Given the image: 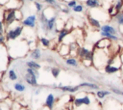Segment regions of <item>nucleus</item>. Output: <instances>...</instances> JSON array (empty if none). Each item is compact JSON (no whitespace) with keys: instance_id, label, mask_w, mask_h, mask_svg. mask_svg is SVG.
Returning <instances> with one entry per match:
<instances>
[{"instance_id":"nucleus-1","label":"nucleus","mask_w":123,"mask_h":110,"mask_svg":"<svg viewBox=\"0 0 123 110\" xmlns=\"http://www.w3.org/2000/svg\"><path fill=\"white\" fill-rule=\"evenodd\" d=\"M93 66L97 69H101L105 68V66L108 64L110 58L111 57V52L110 50V48H106V49H101V48H97L94 47L93 50Z\"/></svg>"},{"instance_id":"nucleus-2","label":"nucleus","mask_w":123,"mask_h":110,"mask_svg":"<svg viewBox=\"0 0 123 110\" xmlns=\"http://www.w3.org/2000/svg\"><path fill=\"white\" fill-rule=\"evenodd\" d=\"M9 48H12V49L8 50L9 56L12 57V58H18V57H24L28 53V50H29V47H28V44H27V41H24L23 40L13 43Z\"/></svg>"},{"instance_id":"nucleus-3","label":"nucleus","mask_w":123,"mask_h":110,"mask_svg":"<svg viewBox=\"0 0 123 110\" xmlns=\"http://www.w3.org/2000/svg\"><path fill=\"white\" fill-rule=\"evenodd\" d=\"M24 26L19 23V21L15 20L13 23H12L10 26L7 27L6 29V37H7V41H14L18 37H20L23 33Z\"/></svg>"},{"instance_id":"nucleus-4","label":"nucleus","mask_w":123,"mask_h":110,"mask_svg":"<svg viewBox=\"0 0 123 110\" xmlns=\"http://www.w3.org/2000/svg\"><path fill=\"white\" fill-rule=\"evenodd\" d=\"M38 76H39V72L37 71V69L27 68L25 70V74H24V81L33 87H37Z\"/></svg>"},{"instance_id":"nucleus-5","label":"nucleus","mask_w":123,"mask_h":110,"mask_svg":"<svg viewBox=\"0 0 123 110\" xmlns=\"http://www.w3.org/2000/svg\"><path fill=\"white\" fill-rule=\"evenodd\" d=\"M93 96H94V95H92V94L86 95V96H75V97L73 98V104H74V106H76V107H80V106H83V105L89 106V105H91V103H92L91 97H92Z\"/></svg>"},{"instance_id":"nucleus-6","label":"nucleus","mask_w":123,"mask_h":110,"mask_svg":"<svg viewBox=\"0 0 123 110\" xmlns=\"http://www.w3.org/2000/svg\"><path fill=\"white\" fill-rule=\"evenodd\" d=\"M37 14H30L28 16H26L25 18H23L21 20V24L24 26V27H27V28H31V29H34L37 25Z\"/></svg>"},{"instance_id":"nucleus-7","label":"nucleus","mask_w":123,"mask_h":110,"mask_svg":"<svg viewBox=\"0 0 123 110\" xmlns=\"http://www.w3.org/2000/svg\"><path fill=\"white\" fill-rule=\"evenodd\" d=\"M15 11L16 10H6L5 9V14H4V23L6 27L10 26L12 23H13L16 18H15Z\"/></svg>"},{"instance_id":"nucleus-8","label":"nucleus","mask_w":123,"mask_h":110,"mask_svg":"<svg viewBox=\"0 0 123 110\" xmlns=\"http://www.w3.org/2000/svg\"><path fill=\"white\" fill-rule=\"evenodd\" d=\"M78 57L83 60V59H88V60H93V52L92 50L86 48V47H83L80 46L79 50H78Z\"/></svg>"},{"instance_id":"nucleus-9","label":"nucleus","mask_w":123,"mask_h":110,"mask_svg":"<svg viewBox=\"0 0 123 110\" xmlns=\"http://www.w3.org/2000/svg\"><path fill=\"white\" fill-rule=\"evenodd\" d=\"M22 4V0H9L4 7L6 10H20Z\"/></svg>"},{"instance_id":"nucleus-10","label":"nucleus","mask_w":123,"mask_h":110,"mask_svg":"<svg viewBox=\"0 0 123 110\" xmlns=\"http://www.w3.org/2000/svg\"><path fill=\"white\" fill-rule=\"evenodd\" d=\"M112 43V41L107 39V38H103L101 40H99L96 43H95V46L94 47H97V48H101V49H106V48H110L111 45Z\"/></svg>"},{"instance_id":"nucleus-11","label":"nucleus","mask_w":123,"mask_h":110,"mask_svg":"<svg viewBox=\"0 0 123 110\" xmlns=\"http://www.w3.org/2000/svg\"><path fill=\"white\" fill-rule=\"evenodd\" d=\"M55 101H56V97L54 96V94L50 93L47 95L46 98H45V103H44V106H46L47 108H49L50 110H53L54 109V106H55Z\"/></svg>"},{"instance_id":"nucleus-12","label":"nucleus","mask_w":123,"mask_h":110,"mask_svg":"<svg viewBox=\"0 0 123 110\" xmlns=\"http://www.w3.org/2000/svg\"><path fill=\"white\" fill-rule=\"evenodd\" d=\"M85 5L89 9H97L103 7L101 0H86Z\"/></svg>"},{"instance_id":"nucleus-13","label":"nucleus","mask_w":123,"mask_h":110,"mask_svg":"<svg viewBox=\"0 0 123 110\" xmlns=\"http://www.w3.org/2000/svg\"><path fill=\"white\" fill-rule=\"evenodd\" d=\"M58 53L64 57V56H68L70 54V47H69V44H66V43H61L59 49H58Z\"/></svg>"},{"instance_id":"nucleus-14","label":"nucleus","mask_w":123,"mask_h":110,"mask_svg":"<svg viewBox=\"0 0 123 110\" xmlns=\"http://www.w3.org/2000/svg\"><path fill=\"white\" fill-rule=\"evenodd\" d=\"M58 89L61 90V91H62V92H67V93H72V94H73V93L79 91L80 87H79V85H78V86H70V85L62 86V84H60V85L58 86Z\"/></svg>"},{"instance_id":"nucleus-15","label":"nucleus","mask_w":123,"mask_h":110,"mask_svg":"<svg viewBox=\"0 0 123 110\" xmlns=\"http://www.w3.org/2000/svg\"><path fill=\"white\" fill-rule=\"evenodd\" d=\"M121 69L118 68V67H115L113 65H111V64H107L104 68V72L108 73V74H114L116 72H118Z\"/></svg>"},{"instance_id":"nucleus-16","label":"nucleus","mask_w":123,"mask_h":110,"mask_svg":"<svg viewBox=\"0 0 123 110\" xmlns=\"http://www.w3.org/2000/svg\"><path fill=\"white\" fill-rule=\"evenodd\" d=\"M70 34L69 30L67 28H62V30H60V32L58 33V43H62L63 40Z\"/></svg>"},{"instance_id":"nucleus-17","label":"nucleus","mask_w":123,"mask_h":110,"mask_svg":"<svg viewBox=\"0 0 123 110\" xmlns=\"http://www.w3.org/2000/svg\"><path fill=\"white\" fill-rule=\"evenodd\" d=\"M100 31H103V32H107V33H111L112 35H117V30L115 29V27H113L112 25H110V24H103L100 28Z\"/></svg>"},{"instance_id":"nucleus-18","label":"nucleus","mask_w":123,"mask_h":110,"mask_svg":"<svg viewBox=\"0 0 123 110\" xmlns=\"http://www.w3.org/2000/svg\"><path fill=\"white\" fill-rule=\"evenodd\" d=\"M87 21H88V23H89L90 26H92V27H94V28H96V29H100L101 26H102L101 23H100V21H99L98 19H96L95 17L91 16L90 14L87 15Z\"/></svg>"},{"instance_id":"nucleus-19","label":"nucleus","mask_w":123,"mask_h":110,"mask_svg":"<svg viewBox=\"0 0 123 110\" xmlns=\"http://www.w3.org/2000/svg\"><path fill=\"white\" fill-rule=\"evenodd\" d=\"M65 65L69 66V67H72V68H79V62L78 60L76 59V57H67L65 59Z\"/></svg>"},{"instance_id":"nucleus-20","label":"nucleus","mask_w":123,"mask_h":110,"mask_svg":"<svg viewBox=\"0 0 123 110\" xmlns=\"http://www.w3.org/2000/svg\"><path fill=\"white\" fill-rule=\"evenodd\" d=\"M30 57L34 60V61H37V60H39L41 58V51L38 47H36L35 49L31 50L30 51Z\"/></svg>"},{"instance_id":"nucleus-21","label":"nucleus","mask_w":123,"mask_h":110,"mask_svg":"<svg viewBox=\"0 0 123 110\" xmlns=\"http://www.w3.org/2000/svg\"><path fill=\"white\" fill-rule=\"evenodd\" d=\"M100 35L103 37V38H107L112 41H117L119 40V37L117 35H112L111 33H107V32H103V31H100Z\"/></svg>"},{"instance_id":"nucleus-22","label":"nucleus","mask_w":123,"mask_h":110,"mask_svg":"<svg viewBox=\"0 0 123 110\" xmlns=\"http://www.w3.org/2000/svg\"><path fill=\"white\" fill-rule=\"evenodd\" d=\"M109 95H111V92L107 91V90H97L96 93H95V96L99 99H104Z\"/></svg>"},{"instance_id":"nucleus-23","label":"nucleus","mask_w":123,"mask_h":110,"mask_svg":"<svg viewBox=\"0 0 123 110\" xmlns=\"http://www.w3.org/2000/svg\"><path fill=\"white\" fill-rule=\"evenodd\" d=\"M13 89H14V91H16L17 93H23V92H25V90H26V86H25L22 82L18 81V82H15V83L13 84Z\"/></svg>"},{"instance_id":"nucleus-24","label":"nucleus","mask_w":123,"mask_h":110,"mask_svg":"<svg viewBox=\"0 0 123 110\" xmlns=\"http://www.w3.org/2000/svg\"><path fill=\"white\" fill-rule=\"evenodd\" d=\"M79 87L82 88V87H85V88H88V89H91V90H98L99 89V86L94 84V83H90V82H83V83H80L79 84Z\"/></svg>"},{"instance_id":"nucleus-25","label":"nucleus","mask_w":123,"mask_h":110,"mask_svg":"<svg viewBox=\"0 0 123 110\" xmlns=\"http://www.w3.org/2000/svg\"><path fill=\"white\" fill-rule=\"evenodd\" d=\"M25 64H26V67H27V68H31V69H37V70L41 68V66H40L37 62H36V61H34V60H32V61H27Z\"/></svg>"},{"instance_id":"nucleus-26","label":"nucleus","mask_w":123,"mask_h":110,"mask_svg":"<svg viewBox=\"0 0 123 110\" xmlns=\"http://www.w3.org/2000/svg\"><path fill=\"white\" fill-rule=\"evenodd\" d=\"M113 4H114L115 12H116L117 14L122 11V9H123V0H115Z\"/></svg>"},{"instance_id":"nucleus-27","label":"nucleus","mask_w":123,"mask_h":110,"mask_svg":"<svg viewBox=\"0 0 123 110\" xmlns=\"http://www.w3.org/2000/svg\"><path fill=\"white\" fill-rule=\"evenodd\" d=\"M114 18H115L116 23H117L119 26H123V11L119 12V13L114 16Z\"/></svg>"},{"instance_id":"nucleus-28","label":"nucleus","mask_w":123,"mask_h":110,"mask_svg":"<svg viewBox=\"0 0 123 110\" xmlns=\"http://www.w3.org/2000/svg\"><path fill=\"white\" fill-rule=\"evenodd\" d=\"M8 77H9V79L11 81H15L17 79V74H16V72H15V70L13 69H9V71H8Z\"/></svg>"},{"instance_id":"nucleus-29","label":"nucleus","mask_w":123,"mask_h":110,"mask_svg":"<svg viewBox=\"0 0 123 110\" xmlns=\"http://www.w3.org/2000/svg\"><path fill=\"white\" fill-rule=\"evenodd\" d=\"M39 42H40V44H41L42 46H44V47H49V46H50V43H51V41H50L49 39L45 38V37H41V38L39 39Z\"/></svg>"},{"instance_id":"nucleus-30","label":"nucleus","mask_w":123,"mask_h":110,"mask_svg":"<svg viewBox=\"0 0 123 110\" xmlns=\"http://www.w3.org/2000/svg\"><path fill=\"white\" fill-rule=\"evenodd\" d=\"M50 72H51V74L53 75V77H54V78H58V77H59V75H60L61 69H60L59 68L54 67V68H51V69H50Z\"/></svg>"},{"instance_id":"nucleus-31","label":"nucleus","mask_w":123,"mask_h":110,"mask_svg":"<svg viewBox=\"0 0 123 110\" xmlns=\"http://www.w3.org/2000/svg\"><path fill=\"white\" fill-rule=\"evenodd\" d=\"M84 9H85V7H84V5L82 3H79L74 8H72V10H73L74 13H83L84 12Z\"/></svg>"},{"instance_id":"nucleus-32","label":"nucleus","mask_w":123,"mask_h":110,"mask_svg":"<svg viewBox=\"0 0 123 110\" xmlns=\"http://www.w3.org/2000/svg\"><path fill=\"white\" fill-rule=\"evenodd\" d=\"M44 2L46 4H48L49 6L51 7H54V8H60V4L57 0H44Z\"/></svg>"},{"instance_id":"nucleus-33","label":"nucleus","mask_w":123,"mask_h":110,"mask_svg":"<svg viewBox=\"0 0 123 110\" xmlns=\"http://www.w3.org/2000/svg\"><path fill=\"white\" fill-rule=\"evenodd\" d=\"M34 5H35L36 10H37V13H40V12L43 11V5H42L40 2H38V1H35V2H34Z\"/></svg>"},{"instance_id":"nucleus-34","label":"nucleus","mask_w":123,"mask_h":110,"mask_svg":"<svg viewBox=\"0 0 123 110\" xmlns=\"http://www.w3.org/2000/svg\"><path fill=\"white\" fill-rule=\"evenodd\" d=\"M15 18H16L17 21H21L23 19V14H22V12L20 10L15 11Z\"/></svg>"},{"instance_id":"nucleus-35","label":"nucleus","mask_w":123,"mask_h":110,"mask_svg":"<svg viewBox=\"0 0 123 110\" xmlns=\"http://www.w3.org/2000/svg\"><path fill=\"white\" fill-rule=\"evenodd\" d=\"M7 42V37L6 34L3 32H0V44H5Z\"/></svg>"},{"instance_id":"nucleus-36","label":"nucleus","mask_w":123,"mask_h":110,"mask_svg":"<svg viewBox=\"0 0 123 110\" xmlns=\"http://www.w3.org/2000/svg\"><path fill=\"white\" fill-rule=\"evenodd\" d=\"M77 4H78V0H70V1L67 2V5H66V6H67L69 9H72V8H74Z\"/></svg>"},{"instance_id":"nucleus-37","label":"nucleus","mask_w":123,"mask_h":110,"mask_svg":"<svg viewBox=\"0 0 123 110\" xmlns=\"http://www.w3.org/2000/svg\"><path fill=\"white\" fill-rule=\"evenodd\" d=\"M81 62L86 66V67H90L91 65H93V62L91 60H88V59H83L81 60Z\"/></svg>"},{"instance_id":"nucleus-38","label":"nucleus","mask_w":123,"mask_h":110,"mask_svg":"<svg viewBox=\"0 0 123 110\" xmlns=\"http://www.w3.org/2000/svg\"><path fill=\"white\" fill-rule=\"evenodd\" d=\"M111 92H113V93L116 94V95H119V96H123V91H121V90H119V89H117V88L112 87V88H111Z\"/></svg>"},{"instance_id":"nucleus-39","label":"nucleus","mask_w":123,"mask_h":110,"mask_svg":"<svg viewBox=\"0 0 123 110\" xmlns=\"http://www.w3.org/2000/svg\"><path fill=\"white\" fill-rule=\"evenodd\" d=\"M60 8H61V10H62V12L63 13V14H69L70 13V10H69V8L66 6V7H62V6H61L60 5Z\"/></svg>"},{"instance_id":"nucleus-40","label":"nucleus","mask_w":123,"mask_h":110,"mask_svg":"<svg viewBox=\"0 0 123 110\" xmlns=\"http://www.w3.org/2000/svg\"><path fill=\"white\" fill-rule=\"evenodd\" d=\"M6 25H5V23H4V21H2V20H0V32H3V33H5L6 32Z\"/></svg>"},{"instance_id":"nucleus-41","label":"nucleus","mask_w":123,"mask_h":110,"mask_svg":"<svg viewBox=\"0 0 123 110\" xmlns=\"http://www.w3.org/2000/svg\"><path fill=\"white\" fill-rule=\"evenodd\" d=\"M0 110H10V108L5 102H2L0 103Z\"/></svg>"},{"instance_id":"nucleus-42","label":"nucleus","mask_w":123,"mask_h":110,"mask_svg":"<svg viewBox=\"0 0 123 110\" xmlns=\"http://www.w3.org/2000/svg\"><path fill=\"white\" fill-rule=\"evenodd\" d=\"M40 91H41V89H40V88L37 89V90L35 91V95H36V96H38V95H39V93H40Z\"/></svg>"},{"instance_id":"nucleus-43","label":"nucleus","mask_w":123,"mask_h":110,"mask_svg":"<svg viewBox=\"0 0 123 110\" xmlns=\"http://www.w3.org/2000/svg\"><path fill=\"white\" fill-rule=\"evenodd\" d=\"M40 110H50V109H49V108H47L46 106H43V107H42Z\"/></svg>"},{"instance_id":"nucleus-44","label":"nucleus","mask_w":123,"mask_h":110,"mask_svg":"<svg viewBox=\"0 0 123 110\" xmlns=\"http://www.w3.org/2000/svg\"><path fill=\"white\" fill-rule=\"evenodd\" d=\"M78 1H80L81 3H82V2H84V3H85V1H86V0H78Z\"/></svg>"},{"instance_id":"nucleus-45","label":"nucleus","mask_w":123,"mask_h":110,"mask_svg":"<svg viewBox=\"0 0 123 110\" xmlns=\"http://www.w3.org/2000/svg\"><path fill=\"white\" fill-rule=\"evenodd\" d=\"M28 1H31V2H35L36 0H28Z\"/></svg>"},{"instance_id":"nucleus-46","label":"nucleus","mask_w":123,"mask_h":110,"mask_svg":"<svg viewBox=\"0 0 123 110\" xmlns=\"http://www.w3.org/2000/svg\"><path fill=\"white\" fill-rule=\"evenodd\" d=\"M20 110H26L25 108H20Z\"/></svg>"},{"instance_id":"nucleus-47","label":"nucleus","mask_w":123,"mask_h":110,"mask_svg":"<svg viewBox=\"0 0 123 110\" xmlns=\"http://www.w3.org/2000/svg\"><path fill=\"white\" fill-rule=\"evenodd\" d=\"M63 110H66V109H63Z\"/></svg>"}]
</instances>
